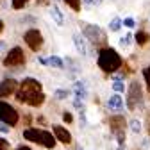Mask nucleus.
<instances>
[{
  "mask_svg": "<svg viewBox=\"0 0 150 150\" xmlns=\"http://www.w3.org/2000/svg\"><path fill=\"white\" fill-rule=\"evenodd\" d=\"M16 100L22 104H29L32 107H40L45 102V93L41 89V82L32 77L23 79L16 91Z\"/></svg>",
  "mask_w": 150,
  "mask_h": 150,
  "instance_id": "1",
  "label": "nucleus"
},
{
  "mask_svg": "<svg viewBox=\"0 0 150 150\" xmlns=\"http://www.w3.org/2000/svg\"><path fill=\"white\" fill-rule=\"evenodd\" d=\"M122 57H120V54L115 50V48H111V47H105V48H100L98 50V61L97 64L100 66V70L107 71V73H112V71H116L120 70L122 66Z\"/></svg>",
  "mask_w": 150,
  "mask_h": 150,
  "instance_id": "2",
  "label": "nucleus"
},
{
  "mask_svg": "<svg viewBox=\"0 0 150 150\" xmlns=\"http://www.w3.org/2000/svg\"><path fill=\"white\" fill-rule=\"evenodd\" d=\"M23 138L32 141V143L43 145L45 148H54L55 146V136L52 132H48V130H43V129H25Z\"/></svg>",
  "mask_w": 150,
  "mask_h": 150,
  "instance_id": "3",
  "label": "nucleus"
},
{
  "mask_svg": "<svg viewBox=\"0 0 150 150\" xmlns=\"http://www.w3.org/2000/svg\"><path fill=\"white\" fill-rule=\"evenodd\" d=\"M81 27H82V34L84 38L95 47H102L107 43V38H105V32L98 27V25H91V23H86V22H81Z\"/></svg>",
  "mask_w": 150,
  "mask_h": 150,
  "instance_id": "4",
  "label": "nucleus"
},
{
  "mask_svg": "<svg viewBox=\"0 0 150 150\" xmlns=\"http://www.w3.org/2000/svg\"><path fill=\"white\" fill-rule=\"evenodd\" d=\"M143 102V89L138 81H132L129 86V95H127V107L129 111H136Z\"/></svg>",
  "mask_w": 150,
  "mask_h": 150,
  "instance_id": "5",
  "label": "nucleus"
},
{
  "mask_svg": "<svg viewBox=\"0 0 150 150\" xmlns=\"http://www.w3.org/2000/svg\"><path fill=\"white\" fill-rule=\"evenodd\" d=\"M18 120H20L18 111L13 105H9L7 102H0V122H4L9 127H14L18 123Z\"/></svg>",
  "mask_w": 150,
  "mask_h": 150,
  "instance_id": "6",
  "label": "nucleus"
},
{
  "mask_svg": "<svg viewBox=\"0 0 150 150\" xmlns=\"http://www.w3.org/2000/svg\"><path fill=\"white\" fill-rule=\"evenodd\" d=\"M25 64V54L20 47H14L7 52L6 59H4V66L7 68H18V66H23Z\"/></svg>",
  "mask_w": 150,
  "mask_h": 150,
  "instance_id": "7",
  "label": "nucleus"
},
{
  "mask_svg": "<svg viewBox=\"0 0 150 150\" xmlns=\"http://www.w3.org/2000/svg\"><path fill=\"white\" fill-rule=\"evenodd\" d=\"M109 127H111V130H112V134L116 136L120 146H122V145L125 143V118L120 116V115L111 116V118H109Z\"/></svg>",
  "mask_w": 150,
  "mask_h": 150,
  "instance_id": "8",
  "label": "nucleus"
},
{
  "mask_svg": "<svg viewBox=\"0 0 150 150\" xmlns=\"http://www.w3.org/2000/svg\"><path fill=\"white\" fill-rule=\"evenodd\" d=\"M23 38H25V43L29 45V48L34 50V52H38V50L43 47V36H41V32L38 30V29H30V30H27Z\"/></svg>",
  "mask_w": 150,
  "mask_h": 150,
  "instance_id": "9",
  "label": "nucleus"
},
{
  "mask_svg": "<svg viewBox=\"0 0 150 150\" xmlns=\"http://www.w3.org/2000/svg\"><path fill=\"white\" fill-rule=\"evenodd\" d=\"M18 89V82L14 79H4L0 82V97H9V95H14Z\"/></svg>",
  "mask_w": 150,
  "mask_h": 150,
  "instance_id": "10",
  "label": "nucleus"
},
{
  "mask_svg": "<svg viewBox=\"0 0 150 150\" xmlns=\"http://www.w3.org/2000/svg\"><path fill=\"white\" fill-rule=\"evenodd\" d=\"M54 136H55V139H57V141H61L64 145L71 143V134L68 132L64 127H61V125H54Z\"/></svg>",
  "mask_w": 150,
  "mask_h": 150,
  "instance_id": "11",
  "label": "nucleus"
},
{
  "mask_svg": "<svg viewBox=\"0 0 150 150\" xmlns=\"http://www.w3.org/2000/svg\"><path fill=\"white\" fill-rule=\"evenodd\" d=\"M73 45H75V48H77V52L81 55H88V47H86V41H84V36L73 34Z\"/></svg>",
  "mask_w": 150,
  "mask_h": 150,
  "instance_id": "12",
  "label": "nucleus"
},
{
  "mask_svg": "<svg viewBox=\"0 0 150 150\" xmlns=\"http://www.w3.org/2000/svg\"><path fill=\"white\" fill-rule=\"evenodd\" d=\"M107 107L111 111H122L123 109V98L120 95H111L107 100Z\"/></svg>",
  "mask_w": 150,
  "mask_h": 150,
  "instance_id": "13",
  "label": "nucleus"
},
{
  "mask_svg": "<svg viewBox=\"0 0 150 150\" xmlns=\"http://www.w3.org/2000/svg\"><path fill=\"white\" fill-rule=\"evenodd\" d=\"M73 93H75V97H77V100H82V102H84V98L88 97V88H86V84H84L82 81L75 82V86H73Z\"/></svg>",
  "mask_w": 150,
  "mask_h": 150,
  "instance_id": "14",
  "label": "nucleus"
},
{
  "mask_svg": "<svg viewBox=\"0 0 150 150\" xmlns=\"http://www.w3.org/2000/svg\"><path fill=\"white\" fill-rule=\"evenodd\" d=\"M50 16H52V20L57 23L59 27L64 25V14L61 13V9H59L57 6H52V7H50Z\"/></svg>",
  "mask_w": 150,
  "mask_h": 150,
  "instance_id": "15",
  "label": "nucleus"
},
{
  "mask_svg": "<svg viewBox=\"0 0 150 150\" xmlns=\"http://www.w3.org/2000/svg\"><path fill=\"white\" fill-rule=\"evenodd\" d=\"M122 25H123V20L122 18H112V20L109 22V30H112V32H118L120 29H122Z\"/></svg>",
  "mask_w": 150,
  "mask_h": 150,
  "instance_id": "16",
  "label": "nucleus"
},
{
  "mask_svg": "<svg viewBox=\"0 0 150 150\" xmlns=\"http://www.w3.org/2000/svg\"><path fill=\"white\" fill-rule=\"evenodd\" d=\"M134 38H136L138 45H146V43H148V40H150V36H148V34H146L145 30H138Z\"/></svg>",
  "mask_w": 150,
  "mask_h": 150,
  "instance_id": "17",
  "label": "nucleus"
},
{
  "mask_svg": "<svg viewBox=\"0 0 150 150\" xmlns=\"http://www.w3.org/2000/svg\"><path fill=\"white\" fill-rule=\"evenodd\" d=\"M48 64L54 66V68H64V61L61 57H57V55H50V57H48Z\"/></svg>",
  "mask_w": 150,
  "mask_h": 150,
  "instance_id": "18",
  "label": "nucleus"
},
{
  "mask_svg": "<svg viewBox=\"0 0 150 150\" xmlns=\"http://www.w3.org/2000/svg\"><path fill=\"white\" fill-rule=\"evenodd\" d=\"M54 97L57 98V100H66V98L70 97V91H68V89H63V88H59V89H55Z\"/></svg>",
  "mask_w": 150,
  "mask_h": 150,
  "instance_id": "19",
  "label": "nucleus"
},
{
  "mask_svg": "<svg viewBox=\"0 0 150 150\" xmlns=\"http://www.w3.org/2000/svg\"><path fill=\"white\" fill-rule=\"evenodd\" d=\"M112 89H115L116 93H123L125 91V84L122 79H115V82H112Z\"/></svg>",
  "mask_w": 150,
  "mask_h": 150,
  "instance_id": "20",
  "label": "nucleus"
},
{
  "mask_svg": "<svg viewBox=\"0 0 150 150\" xmlns=\"http://www.w3.org/2000/svg\"><path fill=\"white\" fill-rule=\"evenodd\" d=\"M129 125H130V130H132L134 134H139L141 132V122L139 120H130Z\"/></svg>",
  "mask_w": 150,
  "mask_h": 150,
  "instance_id": "21",
  "label": "nucleus"
},
{
  "mask_svg": "<svg viewBox=\"0 0 150 150\" xmlns=\"http://www.w3.org/2000/svg\"><path fill=\"white\" fill-rule=\"evenodd\" d=\"M132 38H134L132 34H125V36H122V38H120V45H122V47H129L130 41H132Z\"/></svg>",
  "mask_w": 150,
  "mask_h": 150,
  "instance_id": "22",
  "label": "nucleus"
},
{
  "mask_svg": "<svg viewBox=\"0 0 150 150\" xmlns=\"http://www.w3.org/2000/svg\"><path fill=\"white\" fill-rule=\"evenodd\" d=\"M29 2V0H13V9H16V11H20V9H23L25 7V4Z\"/></svg>",
  "mask_w": 150,
  "mask_h": 150,
  "instance_id": "23",
  "label": "nucleus"
},
{
  "mask_svg": "<svg viewBox=\"0 0 150 150\" xmlns=\"http://www.w3.org/2000/svg\"><path fill=\"white\" fill-rule=\"evenodd\" d=\"M64 2H66L73 11H81V0H64Z\"/></svg>",
  "mask_w": 150,
  "mask_h": 150,
  "instance_id": "24",
  "label": "nucleus"
},
{
  "mask_svg": "<svg viewBox=\"0 0 150 150\" xmlns=\"http://www.w3.org/2000/svg\"><path fill=\"white\" fill-rule=\"evenodd\" d=\"M143 77H145V81H146V86H148V89H150V64L143 70Z\"/></svg>",
  "mask_w": 150,
  "mask_h": 150,
  "instance_id": "25",
  "label": "nucleus"
},
{
  "mask_svg": "<svg viewBox=\"0 0 150 150\" xmlns=\"http://www.w3.org/2000/svg\"><path fill=\"white\" fill-rule=\"evenodd\" d=\"M73 105H75V109H77L79 112H84V102H82V100H77V98H75Z\"/></svg>",
  "mask_w": 150,
  "mask_h": 150,
  "instance_id": "26",
  "label": "nucleus"
},
{
  "mask_svg": "<svg viewBox=\"0 0 150 150\" xmlns=\"http://www.w3.org/2000/svg\"><path fill=\"white\" fill-rule=\"evenodd\" d=\"M123 25H125V27H129V29H132V27L136 25V22L132 20V18H125V20H123Z\"/></svg>",
  "mask_w": 150,
  "mask_h": 150,
  "instance_id": "27",
  "label": "nucleus"
},
{
  "mask_svg": "<svg viewBox=\"0 0 150 150\" xmlns=\"http://www.w3.org/2000/svg\"><path fill=\"white\" fill-rule=\"evenodd\" d=\"M9 148V141L4 139V138H0V150H7Z\"/></svg>",
  "mask_w": 150,
  "mask_h": 150,
  "instance_id": "28",
  "label": "nucleus"
},
{
  "mask_svg": "<svg viewBox=\"0 0 150 150\" xmlns=\"http://www.w3.org/2000/svg\"><path fill=\"white\" fill-rule=\"evenodd\" d=\"M63 120H64L66 123H71V122H73V116L70 115V112H63Z\"/></svg>",
  "mask_w": 150,
  "mask_h": 150,
  "instance_id": "29",
  "label": "nucleus"
},
{
  "mask_svg": "<svg viewBox=\"0 0 150 150\" xmlns=\"http://www.w3.org/2000/svg\"><path fill=\"white\" fill-rule=\"evenodd\" d=\"M0 132H4V134L9 132V125H6L4 122H0Z\"/></svg>",
  "mask_w": 150,
  "mask_h": 150,
  "instance_id": "30",
  "label": "nucleus"
},
{
  "mask_svg": "<svg viewBox=\"0 0 150 150\" xmlns=\"http://www.w3.org/2000/svg\"><path fill=\"white\" fill-rule=\"evenodd\" d=\"M84 2V6H95V2H93V0H82Z\"/></svg>",
  "mask_w": 150,
  "mask_h": 150,
  "instance_id": "31",
  "label": "nucleus"
},
{
  "mask_svg": "<svg viewBox=\"0 0 150 150\" xmlns=\"http://www.w3.org/2000/svg\"><path fill=\"white\" fill-rule=\"evenodd\" d=\"M38 61H40L41 64H48V59H45V57H40V59H38Z\"/></svg>",
  "mask_w": 150,
  "mask_h": 150,
  "instance_id": "32",
  "label": "nucleus"
},
{
  "mask_svg": "<svg viewBox=\"0 0 150 150\" xmlns=\"http://www.w3.org/2000/svg\"><path fill=\"white\" fill-rule=\"evenodd\" d=\"M38 4H40V6H47L48 0H38Z\"/></svg>",
  "mask_w": 150,
  "mask_h": 150,
  "instance_id": "33",
  "label": "nucleus"
},
{
  "mask_svg": "<svg viewBox=\"0 0 150 150\" xmlns=\"http://www.w3.org/2000/svg\"><path fill=\"white\" fill-rule=\"evenodd\" d=\"M16 150H32V148H29V146H18Z\"/></svg>",
  "mask_w": 150,
  "mask_h": 150,
  "instance_id": "34",
  "label": "nucleus"
},
{
  "mask_svg": "<svg viewBox=\"0 0 150 150\" xmlns=\"http://www.w3.org/2000/svg\"><path fill=\"white\" fill-rule=\"evenodd\" d=\"M2 30H4V22L0 20V32H2Z\"/></svg>",
  "mask_w": 150,
  "mask_h": 150,
  "instance_id": "35",
  "label": "nucleus"
},
{
  "mask_svg": "<svg viewBox=\"0 0 150 150\" xmlns=\"http://www.w3.org/2000/svg\"><path fill=\"white\" fill-rule=\"evenodd\" d=\"M93 2H95V6H97V4H100V2H102V0H93Z\"/></svg>",
  "mask_w": 150,
  "mask_h": 150,
  "instance_id": "36",
  "label": "nucleus"
}]
</instances>
